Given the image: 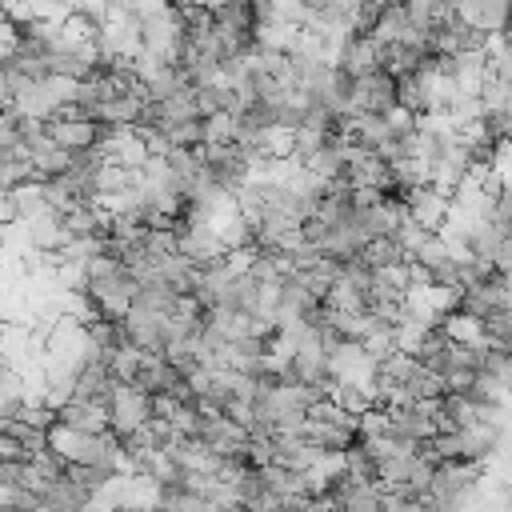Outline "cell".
<instances>
[{
	"mask_svg": "<svg viewBox=\"0 0 512 512\" xmlns=\"http://www.w3.org/2000/svg\"><path fill=\"white\" fill-rule=\"evenodd\" d=\"M484 372H488V376H496V380L512 392V352H496V348H492V352H488V360H484Z\"/></svg>",
	"mask_w": 512,
	"mask_h": 512,
	"instance_id": "22",
	"label": "cell"
},
{
	"mask_svg": "<svg viewBox=\"0 0 512 512\" xmlns=\"http://www.w3.org/2000/svg\"><path fill=\"white\" fill-rule=\"evenodd\" d=\"M256 152H260L264 160H292V156H296V128H288V124L264 128Z\"/></svg>",
	"mask_w": 512,
	"mask_h": 512,
	"instance_id": "13",
	"label": "cell"
},
{
	"mask_svg": "<svg viewBox=\"0 0 512 512\" xmlns=\"http://www.w3.org/2000/svg\"><path fill=\"white\" fill-rule=\"evenodd\" d=\"M16 220H20V212H16V204H12V192L0 188V232H4L8 224H16Z\"/></svg>",
	"mask_w": 512,
	"mask_h": 512,
	"instance_id": "23",
	"label": "cell"
},
{
	"mask_svg": "<svg viewBox=\"0 0 512 512\" xmlns=\"http://www.w3.org/2000/svg\"><path fill=\"white\" fill-rule=\"evenodd\" d=\"M148 420H152V396L140 392L136 384H116L112 396H108V432H116L120 440H128Z\"/></svg>",
	"mask_w": 512,
	"mask_h": 512,
	"instance_id": "2",
	"label": "cell"
},
{
	"mask_svg": "<svg viewBox=\"0 0 512 512\" xmlns=\"http://www.w3.org/2000/svg\"><path fill=\"white\" fill-rule=\"evenodd\" d=\"M12 204L20 212V220H36L48 212V196H44V180H28L20 188H12Z\"/></svg>",
	"mask_w": 512,
	"mask_h": 512,
	"instance_id": "14",
	"label": "cell"
},
{
	"mask_svg": "<svg viewBox=\"0 0 512 512\" xmlns=\"http://www.w3.org/2000/svg\"><path fill=\"white\" fill-rule=\"evenodd\" d=\"M320 456H324V452H320L312 440H304V436H284V440H276V464L288 468V472H296V476H304Z\"/></svg>",
	"mask_w": 512,
	"mask_h": 512,
	"instance_id": "12",
	"label": "cell"
},
{
	"mask_svg": "<svg viewBox=\"0 0 512 512\" xmlns=\"http://www.w3.org/2000/svg\"><path fill=\"white\" fill-rule=\"evenodd\" d=\"M88 296H92V304H96V312H100L104 320H116V324H120V320L136 308L140 284L132 280L128 268H120V272H112V276L92 280V284H88Z\"/></svg>",
	"mask_w": 512,
	"mask_h": 512,
	"instance_id": "1",
	"label": "cell"
},
{
	"mask_svg": "<svg viewBox=\"0 0 512 512\" xmlns=\"http://www.w3.org/2000/svg\"><path fill=\"white\" fill-rule=\"evenodd\" d=\"M440 336L448 344H460V348H488V336H484V320L468 316V312H452L440 320Z\"/></svg>",
	"mask_w": 512,
	"mask_h": 512,
	"instance_id": "11",
	"label": "cell"
},
{
	"mask_svg": "<svg viewBox=\"0 0 512 512\" xmlns=\"http://www.w3.org/2000/svg\"><path fill=\"white\" fill-rule=\"evenodd\" d=\"M144 356H148V352H140V348H132V344H120V348L108 356V372L116 376V384H136Z\"/></svg>",
	"mask_w": 512,
	"mask_h": 512,
	"instance_id": "16",
	"label": "cell"
},
{
	"mask_svg": "<svg viewBox=\"0 0 512 512\" xmlns=\"http://www.w3.org/2000/svg\"><path fill=\"white\" fill-rule=\"evenodd\" d=\"M156 108V120H160V128L168 132V128H180V124H196L200 120V108H196V88H180V92H172L168 100H156L152 104Z\"/></svg>",
	"mask_w": 512,
	"mask_h": 512,
	"instance_id": "9",
	"label": "cell"
},
{
	"mask_svg": "<svg viewBox=\"0 0 512 512\" xmlns=\"http://www.w3.org/2000/svg\"><path fill=\"white\" fill-rule=\"evenodd\" d=\"M352 108L364 116H388L396 108V80L384 68L352 80Z\"/></svg>",
	"mask_w": 512,
	"mask_h": 512,
	"instance_id": "4",
	"label": "cell"
},
{
	"mask_svg": "<svg viewBox=\"0 0 512 512\" xmlns=\"http://www.w3.org/2000/svg\"><path fill=\"white\" fill-rule=\"evenodd\" d=\"M392 240H396V244H400V252H404L408 260H412V256H416V252L424 248V240H428V232H424L420 224H412V220H404V224H400V228L392 232Z\"/></svg>",
	"mask_w": 512,
	"mask_h": 512,
	"instance_id": "21",
	"label": "cell"
},
{
	"mask_svg": "<svg viewBox=\"0 0 512 512\" xmlns=\"http://www.w3.org/2000/svg\"><path fill=\"white\" fill-rule=\"evenodd\" d=\"M400 204H404L408 220H412V224H420L428 236H436V232L448 224V212H452V196L436 192L432 184H420V188L404 192V196H400Z\"/></svg>",
	"mask_w": 512,
	"mask_h": 512,
	"instance_id": "3",
	"label": "cell"
},
{
	"mask_svg": "<svg viewBox=\"0 0 512 512\" xmlns=\"http://www.w3.org/2000/svg\"><path fill=\"white\" fill-rule=\"evenodd\" d=\"M412 260H416L420 268H428V276H432V272H440V268H452V264H456V260H452V252H448V244H444L440 236H428V240H424V248H420Z\"/></svg>",
	"mask_w": 512,
	"mask_h": 512,
	"instance_id": "18",
	"label": "cell"
},
{
	"mask_svg": "<svg viewBox=\"0 0 512 512\" xmlns=\"http://www.w3.org/2000/svg\"><path fill=\"white\" fill-rule=\"evenodd\" d=\"M456 20L468 24L480 36H496L512 24V4L508 0H480V4H452Z\"/></svg>",
	"mask_w": 512,
	"mask_h": 512,
	"instance_id": "5",
	"label": "cell"
},
{
	"mask_svg": "<svg viewBox=\"0 0 512 512\" xmlns=\"http://www.w3.org/2000/svg\"><path fill=\"white\" fill-rule=\"evenodd\" d=\"M328 400H336V404H340L348 416H364L368 408H376V400H372V392H368V388H356V384H336V380H332Z\"/></svg>",
	"mask_w": 512,
	"mask_h": 512,
	"instance_id": "17",
	"label": "cell"
},
{
	"mask_svg": "<svg viewBox=\"0 0 512 512\" xmlns=\"http://www.w3.org/2000/svg\"><path fill=\"white\" fill-rule=\"evenodd\" d=\"M340 68H344L352 80L372 76V72L384 68V48H380L372 36H348V44H344V52H340Z\"/></svg>",
	"mask_w": 512,
	"mask_h": 512,
	"instance_id": "7",
	"label": "cell"
},
{
	"mask_svg": "<svg viewBox=\"0 0 512 512\" xmlns=\"http://www.w3.org/2000/svg\"><path fill=\"white\" fill-rule=\"evenodd\" d=\"M384 432H392L388 408H368V412L360 416V424H356V440H376V436H384Z\"/></svg>",
	"mask_w": 512,
	"mask_h": 512,
	"instance_id": "20",
	"label": "cell"
},
{
	"mask_svg": "<svg viewBox=\"0 0 512 512\" xmlns=\"http://www.w3.org/2000/svg\"><path fill=\"white\" fill-rule=\"evenodd\" d=\"M428 336H432V328H424V324H416V320H400V324L392 328L396 356H412V360H420V352H424Z\"/></svg>",
	"mask_w": 512,
	"mask_h": 512,
	"instance_id": "15",
	"label": "cell"
},
{
	"mask_svg": "<svg viewBox=\"0 0 512 512\" xmlns=\"http://www.w3.org/2000/svg\"><path fill=\"white\" fill-rule=\"evenodd\" d=\"M384 124H388L392 140H412V136L420 132V116H416V112H408L404 104H396V108L384 116Z\"/></svg>",
	"mask_w": 512,
	"mask_h": 512,
	"instance_id": "19",
	"label": "cell"
},
{
	"mask_svg": "<svg viewBox=\"0 0 512 512\" xmlns=\"http://www.w3.org/2000/svg\"><path fill=\"white\" fill-rule=\"evenodd\" d=\"M48 136H52L64 152L84 156V152H96V148H100L104 124H96V120H52V124H48Z\"/></svg>",
	"mask_w": 512,
	"mask_h": 512,
	"instance_id": "6",
	"label": "cell"
},
{
	"mask_svg": "<svg viewBox=\"0 0 512 512\" xmlns=\"http://www.w3.org/2000/svg\"><path fill=\"white\" fill-rule=\"evenodd\" d=\"M24 224H28L32 248H36V252H44V256H52V252H64V244L72 240V236H68V228H64V220H60L56 212H44V216H36V220H24Z\"/></svg>",
	"mask_w": 512,
	"mask_h": 512,
	"instance_id": "10",
	"label": "cell"
},
{
	"mask_svg": "<svg viewBox=\"0 0 512 512\" xmlns=\"http://www.w3.org/2000/svg\"><path fill=\"white\" fill-rule=\"evenodd\" d=\"M56 420L68 424V428H76V432H84V436H100V432H108V404L72 400V404H64L56 412Z\"/></svg>",
	"mask_w": 512,
	"mask_h": 512,
	"instance_id": "8",
	"label": "cell"
}]
</instances>
